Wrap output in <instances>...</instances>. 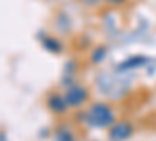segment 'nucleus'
<instances>
[{
    "instance_id": "1",
    "label": "nucleus",
    "mask_w": 156,
    "mask_h": 141,
    "mask_svg": "<svg viewBox=\"0 0 156 141\" xmlns=\"http://www.w3.org/2000/svg\"><path fill=\"white\" fill-rule=\"evenodd\" d=\"M75 111L78 116L76 121L86 125L87 129H94V130H108L119 119L114 107L108 102H101V100L90 102L86 108L75 110Z\"/></svg>"
},
{
    "instance_id": "2",
    "label": "nucleus",
    "mask_w": 156,
    "mask_h": 141,
    "mask_svg": "<svg viewBox=\"0 0 156 141\" xmlns=\"http://www.w3.org/2000/svg\"><path fill=\"white\" fill-rule=\"evenodd\" d=\"M62 93L70 110H81L90 102V88L84 83H70Z\"/></svg>"
},
{
    "instance_id": "3",
    "label": "nucleus",
    "mask_w": 156,
    "mask_h": 141,
    "mask_svg": "<svg viewBox=\"0 0 156 141\" xmlns=\"http://www.w3.org/2000/svg\"><path fill=\"white\" fill-rule=\"evenodd\" d=\"M136 135V125L131 119L119 118L106 130V141H129Z\"/></svg>"
},
{
    "instance_id": "4",
    "label": "nucleus",
    "mask_w": 156,
    "mask_h": 141,
    "mask_svg": "<svg viewBox=\"0 0 156 141\" xmlns=\"http://www.w3.org/2000/svg\"><path fill=\"white\" fill-rule=\"evenodd\" d=\"M44 105L53 116H64L70 110L66 97H64V93L61 91H48L44 99Z\"/></svg>"
},
{
    "instance_id": "5",
    "label": "nucleus",
    "mask_w": 156,
    "mask_h": 141,
    "mask_svg": "<svg viewBox=\"0 0 156 141\" xmlns=\"http://www.w3.org/2000/svg\"><path fill=\"white\" fill-rule=\"evenodd\" d=\"M51 139L53 141H76L78 136H76V132L73 129V125L69 121L62 119L55 125L53 133H51Z\"/></svg>"
},
{
    "instance_id": "6",
    "label": "nucleus",
    "mask_w": 156,
    "mask_h": 141,
    "mask_svg": "<svg viewBox=\"0 0 156 141\" xmlns=\"http://www.w3.org/2000/svg\"><path fill=\"white\" fill-rule=\"evenodd\" d=\"M42 47L47 50V52L53 54V55H61L64 52V49H66V46H64L62 39L55 35H45L42 38Z\"/></svg>"
},
{
    "instance_id": "7",
    "label": "nucleus",
    "mask_w": 156,
    "mask_h": 141,
    "mask_svg": "<svg viewBox=\"0 0 156 141\" xmlns=\"http://www.w3.org/2000/svg\"><path fill=\"white\" fill-rule=\"evenodd\" d=\"M108 54V47L105 44H97L90 49V54H89V60L92 65H100V63L106 58Z\"/></svg>"
},
{
    "instance_id": "8",
    "label": "nucleus",
    "mask_w": 156,
    "mask_h": 141,
    "mask_svg": "<svg viewBox=\"0 0 156 141\" xmlns=\"http://www.w3.org/2000/svg\"><path fill=\"white\" fill-rule=\"evenodd\" d=\"M142 63H145V58H142V57H136V58H128L123 65L120 66V69H128V68H131V66H139L142 65Z\"/></svg>"
},
{
    "instance_id": "9",
    "label": "nucleus",
    "mask_w": 156,
    "mask_h": 141,
    "mask_svg": "<svg viewBox=\"0 0 156 141\" xmlns=\"http://www.w3.org/2000/svg\"><path fill=\"white\" fill-rule=\"evenodd\" d=\"M80 2L86 8H97V6H100L103 3V0H80Z\"/></svg>"
},
{
    "instance_id": "10",
    "label": "nucleus",
    "mask_w": 156,
    "mask_h": 141,
    "mask_svg": "<svg viewBox=\"0 0 156 141\" xmlns=\"http://www.w3.org/2000/svg\"><path fill=\"white\" fill-rule=\"evenodd\" d=\"M103 3H106L109 6H120V5L126 3V0H103Z\"/></svg>"
},
{
    "instance_id": "11",
    "label": "nucleus",
    "mask_w": 156,
    "mask_h": 141,
    "mask_svg": "<svg viewBox=\"0 0 156 141\" xmlns=\"http://www.w3.org/2000/svg\"><path fill=\"white\" fill-rule=\"evenodd\" d=\"M89 141H100V139H89Z\"/></svg>"
}]
</instances>
